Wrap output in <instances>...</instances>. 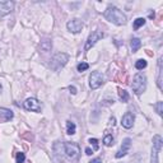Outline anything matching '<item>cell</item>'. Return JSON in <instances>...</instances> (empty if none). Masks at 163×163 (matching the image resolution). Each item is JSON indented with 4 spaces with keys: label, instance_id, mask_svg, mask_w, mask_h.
Segmentation results:
<instances>
[{
    "label": "cell",
    "instance_id": "obj_1",
    "mask_svg": "<svg viewBox=\"0 0 163 163\" xmlns=\"http://www.w3.org/2000/svg\"><path fill=\"white\" fill-rule=\"evenodd\" d=\"M105 18L108 22L114 23L116 25H124V24H126V21H127L126 15L116 6H108L107 8V10L105 12Z\"/></svg>",
    "mask_w": 163,
    "mask_h": 163
},
{
    "label": "cell",
    "instance_id": "obj_2",
    "mask_svg": "<svg viewBox=\"0 0 163 163\" xmlns=\"http://www.w3.org/2000/svg\"><path fill=\"white\" fill-rule=\"evenodd\" d=\"M131 88L135 92V94H142L145 91V88H147V78H145L144 74L138 73L134 76L133 83H131Z\"/></svg>",
    "mask_w": 163,
    "mask_h": 163
},
{
    "label": "cell",
    "instance_id": "obj_3",
    "mask_svg": "<svg viewBox=\"0 0 163 163\" xmlns=\"http://www.w3.org/2000/svg\"><path fill=\"white\" fill-rule=\"evenodd\" d=\"M163 140L161 135H154L153 136V149H152V156H150V163H158V154L162 149Z\"/></svg>",
    "mask_w": 163,
    "mask_h": 163
},
{
    "label": "cell",
    "instance_id": "obj_4",
    "mask_svg": "<svg viewBox=\"0 0 163 163\" xmlns=\"http://www.w3.org/2000/svg\"><path fill=\"white\" fill-rule=\"evenodd\" d=\"M64 148H65L66 156L69 157L70 159H76V158L79 157L80 148H79V145L76 144V143H74V142H68V143H65Z\"/></svg>",
    "mask_w": 163,
    "mask_h": 163
},
{
    "label": "cell",
    "instance_id": "obj_5",
    "mask_svg": "<svg viewBox=\"0 0 163 163\" xmlns=\"http://www.w3.org/2000/svg\"><path fill=\"white\" fill-rule=\"evenodd\" d=\"M103 32H101V31H94V32H92V35L88 37V40H87V42H85V46H84V51H88V50H91L94 45L97 44V42L99 41V40H102L103 38Z\"/></svg>",
    "mask_w": 163,
    "mask_h": 163
},
{
    "label": "cell",
    "instance_id": "obj_6",
    "mask_svg": "<svg viewBox=\"0 0 163 163\" xmlns=\"http://www.w3.org/2000/svg\"><path fill=\"white\" fill-rule=\"evenodd\" d=\"M103 80H105V76L102 75L101 73L98 72H93L91 75H89V87L92 89H97L99 88L102 84H103Z\"/></svg>",
    "mask_w": 163,
    "mask_h": 163
},
{
    "label": "cell",
    "instance_id": "obj_7",
    "mask_svg": "<svg viewBox=\"0 0 163 163\" xmlns=\"http://www.w3.org/2000/svg\"><path fill=\"white\" fill-rule=\"evenodd\" d=\"M66 28H68V31L72 32V33H79L83 29V22L80 19H78V18L70 19L69 22L66 23Z\"/></svg>",
    "mask_w": 163,
    "mask_h": 163
},
{
    "label": "cell",
    "instance_id": "obj_8",
    "mask_svg": "<svg viewBox=\"0 0 163 163\" xmlns=\"http://www.w3.org/2000/svg\"><path fill=\"white\" fill-rule=\"evenodd\" d=\"M68 60H69V56H68L65 52H60V54L55 55L52 59V68L54 69H57V68L65 66Z\"/></svg>",
    "mask_w": 163,
    "mask_h": 163
},
{
    "label": "cell",
    "instance_id": "obj_9",
    "mask_svg": "<svg viewBox=\"0 0 163 163\" xmlns=\"http://www.w3.org/2000/svg\"><path fill=\"white\" fill-rule=\"evenodd\" d=\"M24 108L28 111H33V112H40L42 106L36 98H28L24 102Z\"/></svg>",
    "mask_w": 163,
    "mask_h": 163
},
{
    "label": "cell",
    "instance_id": "obj_10",
    "mask_svg": "<svg viewBox=\"0 0 163 163\" xmlns=\"http://www.w3.org/2000/svg\"><path fill=\"white\" fill-rule=\"evenodd\" d=\"M13 8H14V3L10 2V0L0 3V18H3V17L9 14L13 10Z\"/></svg>",
    "mask_w": 163,
    "mask_h": 163
},
{
    "label": "cell",
    "instance_id": "obj_11",
    "mask_svg": "<svg viewBox=\"0 0 163 163\" xmlns=\"http://www.w3.org/2000/svg\"><path fill=\"white\" fill-rule=\"evenodd\" d=\"M130 145H131V139L130 138H126L124 142H122V147H121V149H120L117 153H116V158H122L124 156H126L127 154V152H129V149H130Z\"/></svg>",
    "mask_w": 163,
    "mask_h": 163
},
{
    "label": "cell",
    "instance_id": "obj_12",
    "mask_svg": "<svg viewBox=\"0 0 163 163\" xmlns=\"http://www.w3.org/2000/svg\"><path fill=\"white\" fill-rule=\"evenodd\" d=\"M134 120H135V117L131 112H126L121 118V125L125 129H131L133 125H134Z\"/></svg>",
    "mask_w": 163,
    "mask_h": 163
},
{
    "label": "cell",
    "instance_id": "obj_13",
    "mask_svg": "<svg viewBox=\"0 0 163 163\" xmlns=\"http://www.w3.org/2000/svg\"><path fill=\"white\" fill-rule=\"evenodd\" d=\"M14 116V114L9 108H5V107H0V121H9L12 120Z\"/></svg>",
    "mask_w": 163,
    "mask_h": 163
},
{
    "label": "cell",
    "instance_id": "obj_14",
    "mask_svg": "<svg viewBox=\"0 0 163 163\" xmlns=\"http://www.w3.org/2000/svg\"><path fill=\"white\" fill-rule=\"evenodd\" d=\"M157 84H158V88L162 91L163 89V85H162V57H159V60H158V78H157Z\"/></svg>",
    "mask_w": 163,
    "mask_h": 163
},
{
    "label": "cell",
    "instance_id": "obj_15",
    "mask_svg": "<svg viewBox=\"0 0 163 163\" xmlns=\"http://www.w3.org/2000/svg\"><path fill=\"white\" fill-rule=\"evenodd\" d=\"M130 46H131V51H133V52H136V51H138L140 49V46H142V41L139 38H133Z\"/></svg>",
    "mask_w": 163,
    "mask_h": 163
},
{
    "label": "cell",
    "instance_id": "obj_16",
    "mask_svg": "<svg viewBox=\"0 0 163 163\" xmlns=\"http://www.w3.org/2000/svg\"><path fill=\"white\" fill-rule=\"evenodd\" d=\"M76 131V126L73 121H66V133L69 135H74Z\"/></svg>",
    "mask_w": 163,
    "mask_h": 163
},
{
    "label": "cell",
    "instance_id": "obj_17",
    "mask_svg": "<svg viewBox=\"0 0 163 163\" xmlns=\"http://www.w3.org/2000/svg\"><path fill=\"white\" fill-rule=\"evenodd\" d=\"M118 98L121 99V102H127L129 101V94L125 89L118 88Z\"/></svg>",
    "mask_w": 163,
    "mask_h": 163
},
{
    "label": "cell",
    "instance_id": "obj_18",
    "mask_svg": "<svg viewBox=\"0 0 163 163\" xmlns=\"http://www.w3.org/2000/svg\"><path fill=\"white\" fill-rule=\"evenodd\" d=\"M135 68H136L138 70H143L144 68H147V61H145L144 59H139L138 61L135 63Z\"/></svg>",
    "mask_w": 163,
    "mask_h": 163
},
{
    "label": "cell",
    "instance_id": "obj_19",
    "mask_svg": "<svg viewBox=\"0 0 163 163\" xmlns=\"http://www.w3.org/2000/svg\"><path fill=\"white\" fill-rule=\"evenodd\" d=\"M144 24H145V19L144 18H136L134 21V29H139L140 27H143Z\"/></svg>",
    "mask_w": 163,
    "mask_h": 163
},
{
    "label": "cell",
    "instance_id": "obj_20",
    "mask_svg": "<svg viewBox=\"0 0 163 163\" xmlns=\"http://www.w3.org/2000/svg\"><path fill=\"white\" fill-rule=\"evenodd\" d=\"M103 144L106 145V147H110V145H112L114 144V136L112 135H106L105 138H103Z\"/></svg>",
    "mask_w": 163,
    "mask_h": 163
},
{
    "label": "cell",
    "instance_id": "obj_21",
    "mask_svg": "<svg viewBox=\"0 0 163 163\" xmlns=\"http://www.w3.org/2000/svg\"><path fill=\"white\" fill-rule=\"evenodd\" d=\"M76 69H78L79 73H83V72L89 69V64L88 63H80V64H78V66H76Z\"/></svg>",
    "mask_w": 163,
    "mask_h": 163
},
{
    "label": "cell",
    "instance_id": "obj_22",
    "mask_svg": "<svg viewBox=\"0 0 163 163\" xmlns=\"http://www.w3.org/2000/svg\"><path fill=\"white\" fill-rule=\"evenodd\" d=\"M25 161V156H24V153L19 152V153H17V156H15V163H23Z\"/></svg>",
    "mask_w": 163,
    "mask_h": 163
},
{
    "label": "cell",
    "instance_id": "obj_23",
    "mask_svg": "<svg viewBox=\"0 0 163 163\" xmlns=\"http://www.w3.org/2000/svg\"><path fill=\"white\" fill-rule=\"evenodd\" d=\"M41 49L44 50V51H50V49H51V42H50L49 40L44 41V42L41 44Z\"/></svg>",
    "mask_w": 163,
    "mask_h": 163
},
{
    "label": "cell",
    "instance_id": "obj_24",
    "mask_svg": "<svg viewBox=\"0 0 163 163\" xmlns=\"http://www.w3.org/2000/svg\"><path fill=\"white\" fill-rule=\"evenodd\" d=\"M156 110H157V114L158 115H162L163 114V102H158L156 105Z\"/></svg>",
    "mask_w": 163,
    "mask_h": 163
},
{
    "label": "cell",
    "instance_id": "obj_25",
    "mask_svg": "<svg viewBox=\"0 0 163 163\" xmlns=\"http://www.w3.org/2000/svg\"><path fill=\"white\" fill-rule=\"evenodd\" d=\"M89 143H91V144H93L94 150H98V148H99V147H98V140H97V139H94V138L92 139V138H91V139H89Z\"/></svg>",
    "mask_w": 163,
    "mask_h": 163
},
{
    "label": "cell",
    "instance_id": "obj_26",
    "mask_svg": "<svg viewBox=\"0 0 163 163\" xmlns=\"http://www.w3.org/2000/svg\"><path fill=\"white\" fill-rule=\"evenodd\" d=\"M110 124H111V125H112V126H115V124H116V118H115L114 116H112V117H111V118H110Z\"/></svg>",
    "mask_w": 163,
    "mask_h": 163
},
{
    "label": "cell",
    "instance_id": "obj_27",
    "mask_svg": "<svg viewBox=\"0 0 163 163\" xmlns=\"http://www.w3.org/2000/svg\"><path fill=\"white\" fill-rule=\"evenodd\" d=\"M69 91H70L73 94H75V93H76V88L74 87V85H70V87H69Z\"/></svg>",
    "mask_w": 163,
    "mask_h": 163
},
{
    "label": "cell",
    "instance_id": "obj_28",
    "mask_svg": "<svg viewBox=\"0 0 163 163\" xmlns=\"http://www.w3.org/2000/svg\"><path fill=\"white\" fill-rule=\"evenodd\" d=\"M85 154H87V156H91V154H93V150L91 148H87L85 149Z\"/></svg>",
    "mask_w": 163,
    "mask_h": 163
},
{
    "label": "cell",
    "instance_id": "obj_29",
    "mask_svg": "<svg viewBox=\"0 0 163 163\" xmlns=\"http://www.w3.org/2000/svg\"><path fill=\"white\" fill-rule=\"evenodd\" d=\"M89 163H102V161H101L99 158H96V159H93V161H91Z\"/></svg>",
    "mask_w": 163,
    "mask_h": 163
},
{
    "label": "cell",
    "instance_id": "obj_30",
    "mask_svg": "<svg viewBox=\"0 0 163 163\" xmlns=\"http://www.w3.org/2000/svg\"><path fill=\"white\" fill-rule=\"evenodd\" d=\"M149 18H154V13H150L149 14Z\"/></svg>",
    "mask_w": 163,
    "mask_h": 163
}]
</instances>
